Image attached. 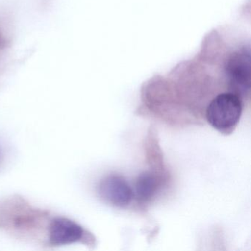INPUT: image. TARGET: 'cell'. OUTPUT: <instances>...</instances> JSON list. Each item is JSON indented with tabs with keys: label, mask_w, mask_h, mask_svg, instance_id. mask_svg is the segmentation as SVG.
<instances>
[{
	"label": "cell",
	"mask_w": 251,
	"mask_h": 251,
	"mask_svg": "<svg viewBox=\"0 0 251 251\" xmlns=\"http://www.w3.org/2000/svg\"><path fill=\"white\" fill-rule=\"evenodd\" d=\"M242 112V103L239 96L233 92L220 94L207 108V121L221 133H230L239 123Z\"/></svg>",
	"instance_id": "6da1fadb"
},
{
	"label": "cell",
	"mask_w": 251,
	"mask_h": 251,
	"mask_svg": "<svg viewBox=\"0 0 251 251\" xmlns=\"http://www.w3.org/2000/svg\"><path fill=\"white\" fill-rule=\"evenodd\" d=\"M161 181L159 177L151 172L142 173L138 177L136 183V192L141 201H149L156 193Z\"/></svg>",
	"instance_id": "5b68a950"
},
{
	"label": "cell",
	"mask_w": 251,
	"mask_h": 251,
	"mask_svg": "<svg viewBox=\"0 0 251 251\" xmlns=\"http://www.w3.org/2000/svg\"><path fill=\"white\" fill-rule=\"evenodd\" d=\"M81 226L70 219L56 217L52 219L48 231L49 244L52 246L70 245L80 242L84 236Z\"/></svg>",
	"instance_id": "277c9868"
},
{
	"label": "cell",
	"mask_w": 251,
	"mask_h": 251,
	"mask_svg": "<svg viewBox=\"0 0 251 251\" xmlns=\"http://www.w3.org/2000/svg\"><path fill=\"white\" fill-rule=\"evenodd\" d=\"M98 194L107 203L113 206H127L133 199V190L123 177L111 175L98 185Z\"/></svg>",
	"instance_id": "3957f363"
},
{
	"label": "cell",
	"mask_w": 251,
	"mask_h": 251,
	"mask_svg": "<svg viewBox=\"0 0 251 251\" xmlns=\"http://www.w3.org/2000/svg\"><path fill=\"white\" fill-rule=\"evenodd\" d=\"M249 49L233 53L227 61L226 73L233 93L246 95L251 88V55Z\"/></svg>",
	"instance_id": "7a4b0ae2"
}]
</instances>
